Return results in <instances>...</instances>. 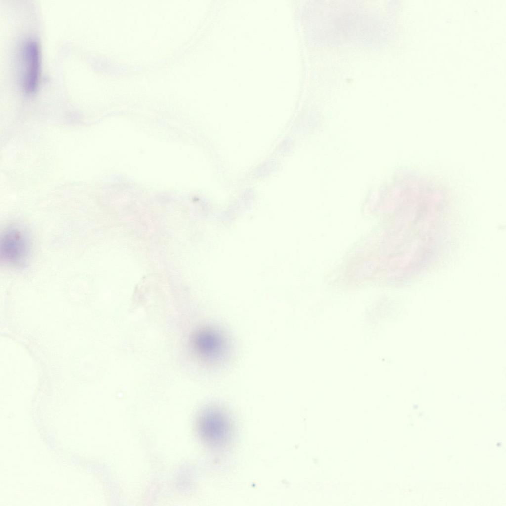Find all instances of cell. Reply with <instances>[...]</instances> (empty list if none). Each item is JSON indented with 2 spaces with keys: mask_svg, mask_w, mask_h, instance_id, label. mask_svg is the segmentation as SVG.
<instances>
[{
  "mask_svg": "<svg viewBox=\"0 0 506 506\" xmlns=\"http://www.w3.org/2000/svg\"><path fill=\"white\" fill-rule=\"evenodd\" d=\"M21 63V84L27 94L34 93L37 90L40 77V54L38 42L33 39L26 40L20 51Z\"/></svg>",
  "mask_w": 506,
  "mask_h": 506,
  "instance_id": "3",
  "label": "cell"
},
{
  "mask_svg": "<svg viewBox=\"0 0 506 506\" xmlns=\"http://www.w3.org/2000/svg\"><path fill=\"white\" fill-rule=\"evenodd\" d=\"M1 261L13 268L26 265L30 254V243L27 233L22 228L12 226L1 235L0 246Z\"/></svg>",
  "mask_w": 506,
  "mask_h": 506,
  "instance_id": "2",
  "label": "cell"
},
{
  "mask_svg": "<svg viewBox=\"0 0 506 506\" xmlns=\"http://www.w3.org/2000/svg\"><path fill=\"white\" fill-rule=\"evenodd\" d=\"M197 426L201 439L212 448H223L232 439L234 427L231 418L220 408L204 409L198 416Z\"/></svg>",
  "mask_w": 506,
  "mask_h": 506,
  "instance_id": "1",
  "label": "cell"
},
{
  "mask_svg": "<svg viewBox=\"0 0 506 506\" xmlns=\"http://www.w3.org/2000/svg\"><path fill=\"white\" fill-rule=\"evenodd\" d=\"M192 345L200 357L209 361L221 358L226 349V343L222 335L211 328L198 331L193 336Z\"/></svg>",
  "mask_w": 506,
  "mask_h": 506,
  "instance_id": "4",
  "label": "cell"
}]
</instances>
